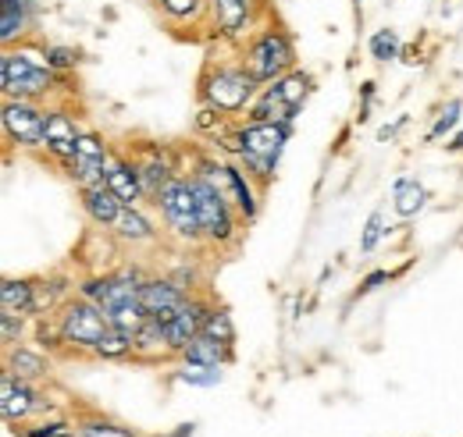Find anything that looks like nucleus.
I'll use <instances>...</instances> for the list:
<instances>
[{
  "label": "nucleus",
  "instance_id": "obj_1",
  "mask_svg": "<svg viewBox=\"0 0 463 437\" xmlns=\"http://www.w3.org/2000/svg\"><path fill=\"white\" fill-rule=\"evenodd\" d=\"M68 75H58L47 60L43 51L18 43V47H4L0 54V93L4 100H40V104H54L58 89L64 86Z\"/></svg>",
  "mask_w": 463,
  "mask_h": 437
},
{
  "label": "nucleus",
  "instance_id": "obj_2",
  "mask_svg": "<svg viewBox=\"0 0 463 437\" xmlns=\"http://www.w3.org/2000/svg\"><path fill=\"white\" fill-rule=\"evenodd\" d=\"M257 93H260V86H257V79L246 71V64L239 60V54L218 57V60L207 57V64H203V71H200V79H196V97H200V104L222 110L229 121H242L250 104L257 100Z\"/></svg>",
  "mask_w": 463,
  "mask_h": 437
},
{
  "label": "nucleus",
  "instance_id": "obj_3",
  "mask_svg": "<svg viewBox=\"0 0 463 437\" xmlns=\"http://www.w3.org/2000/svg\"><path fill=\"white\" fill-rule=\"evenodd\" d=\"M150 207H154V214L161 218V228H165V238H168V242H175V246L185 249V253H189V249H207V242H203V224H200V203H196L189 171L175 174Z\"/></svg>",
  "mask_w": 463,
  "mask_h": 437
},
{
  "label": "nucleus",
  "instance_id": "obj_4",
  "mask_svg": "<svg viewBox=\"0 0 463 437\" xmlns=\"http://www.w3.org/2000/svg\"><path fill=\"white\" fill-rule=\"evenodd\" d=\"M235 54H239V60L246 64V71L257 79V86H268V82L282 79L286 71L299 68L296 40L289 36V29H282L279 22L260 25V29H257Z\"/></svg>",
  "mask_w": 463,
  "mask_h": 437
},
{
  "label": "nucleus",
  "instance_id": "obj_5",
  "mask_svg": "<svg viewBox=\"0 0 463 437\" xmlns=\"http://www.w3.org/2000/svg\"><path fill=\"white\" fill-rule=\"evenodd\" d=\"M189 181H193V192H196V203H200V224H203V242L207 249H218V253H229L242 242V231H246V220L239 218V210L229 203V196L189 171Z\"/></svg>",
  "mask_w": 463,
  "mask_h": 437
},
{
  "label": "nucleus",
  "instance_id": "obj_6",
  "mask_svg": "<svg viewBox=\"0 0 463 437\" xmlns=\"http://www.w3.org/2000/svg\"><path fill=\"white\" fill-rule=\"evenodd\" d=\"M189 171L200 174V178H207V181H214L229 196V203L239 210V218L246 220V224H253V220L260 218L264 189L242 171L239 161H225L218 153H196V161L189 164Z\"/></svg>",
  "mask_w": 463,
  "mask_h": 437
},
{
  "label": "nucleus",
  "instance_id": "obj_7",
  "mask_svg": "<svg viewBox=\"0 0 463 437\" xmlns=\"http://www.w3.org/2000/svg\"><path fill=\"white\" fill-rule=\"evenodd\" d=\"M54 317H58V328L64 334L68 356H79V359H90L93 349H97V341L104 338V330L111 328L108 324V313L97 302L79 299V295H71Z\"/></svg>",
  "mask_w": 463,
  "mask_h": 437
},
{
  "label": "nucleus",
  "instance_id": "obj_8",
  "mask_svg": "<svg viewBox=\"0 0 463 437\" xmlns=\"http://www.w3.org/2000/svg\"><path fill=\"white\" fill-rule=\"evenodd\" d=\"M54 413H58V402L43 391V384L22 381L14 374H0V416L11 431H22Z\"/></svg>",
  "mask_w": 463,
  "mask_h": 437
},
{
  "label": "nucleus",
  "instance_id": "obj_9",
  "mask_svg": "<svg viewBox=\"0 0 463 437\" xmlns=\"http://www.w3.org/2000/svg\"><path fill=\"white\" fill-rule=\"evenodd\" d=\"M0 128L11 150L22 153H43V132H47V104L40 100H4Z\"/></svg>",
  "mask_w": 463,
  "mask_h": 437
},
{
  "label": "nucleus",
  "instance_id": "obj_10",
  "mask_svg": "<svg viewBox=\"0 0 463 437\" xmlns=\"http://www.w3.org/2000/svg\"><path fill=\"white\" fill-rule=\"evenodd\" d=\"M111 157H115V146H111L97 128H86L82 139H79V146H75V157L64 161L61 171H64V178H68L75 189H97V185H104V178H108Z\"/></svg>",
  "mask_w": 463,
  "mask_h": 437
},
{
  "label": "nucleus",
  "instance_id": "obj_11",
  "mask_svg": "<svg viewBox=\"0 0 463 437\" xmlns=\"http://www.w3.org/2000/svg\"><path fill=\"white\" fill-rule=\"evenodd\" d=\"M264 0H211V33L229 43V47H242L253 33H257V14H260Z\"/></svg>",
  "mask_w": 463,
  "mask_h": 437
},
{
  "label": "nucleus",
  "instance_id": "obj_12",
  "mask_svg": "<svg viewBox=\"0 0 463 437\" xmlns=\"http://www.w3.org/2000/svg\"><path fill=\"white\" fill-rule=\"evenodd\" d=\"M132 161L139 167V181L146 192V203H154L161 196V189L172 181L175 174H182V167L175 161V153L165 143H132Z\"/></svg>",
  "mask_w": 463,
  "mask_h": 437
},
{
  "label": "nucleus",
  "instance_id": "obj_13",
  "mask_svg": "<svg viewBox=\"0 0 463 437\" xmlns=\"http://www.w3.org/2000/svg\"><path fill=\"white\" fill-rule=\"evenodd\" d=\"M82 125L79 114L64 107V104H47V132H43V157H51V164H64L75 157V146L82 139Z\"/></svg>",
  "mask_w": 463,
  "mask_h": 437
},
{
  "label": "nucleus",
  "instance_id": "obj_14",
  "mask_svg": "<svg viewBox=\"0 0 463 437\" xmlns=\"http://www.w3.org/2000/svg\"><path fill=\"white\" fill-rule=\"evenodd\" d=\"M296 121H235V135L242 153H260V157H282L289 146Z\"/></svg>",
  "mask_w": 463,
  "mask_h": 437
},
{
  "label": "nucleus",
  "instance_id": "obj_15",
  "mask_svg": "<svg viewBox=\"0 0 463 437\" xmlns=\"http://www.w3.org/2000/svg\"><path fill=\"white\" fill-rule=\"evenodd\" d=\"M211 310H214V299H211V292L200 288V292H193V295L185 299V306L175 313L172 321H165L175 363H178V356L189 349V341H193L196 334H203V324H207V313H211Z\"/></svg>",
  "mask_w": 463,
  "mask_h": 437
},
{
  "label": "nucleus",
  "instance_id": "obj_16",
  "mask_svg": "<svg viewBox=\"0 0 463 437\" xmlns=\"http://www.w3.org/2000/svg\"><path fill=\"white\" fill-rule=\"evenodd\" d=\"M111 235L118 238L121 249H150V246H161L165 238V228L161 218H154V207L143 203V207H125V214L118 218V224L111 228Z\"/></svg>",
  "mask_w": 463,
  "mask_h": 437
},
{
  "label": "nucleus",
  "instance_id": "obj_17",
  "mask_svg": "<svg viewBox=\"0 0 463 437\" xmlns=\"http://www.w3.org/2000/svg\"><path fill=\"white\" fill-rule=\"evenodd\" d=\"M193 292H185L175 277L168 274H150L146 281H143V288H139V302H143V310H146V317H154V321H172L175 313L185 306V299H189Z\"/></svg>",
  "mask_w": 463,
  "mask_h": 437
},
{
  "label": "nucleus",
  "instance_id": "obj_18",
  "mask_svg": "<svg viewBox=\"0 0 463 437\" xmlns=\"http://www.w3.org/2000/svg\"><path fill=\"white\" fill-rule=\"evenodd\" d=\"M75 281H79V274L68 271H51L33 277V321L36 317H54L61 306L75 295Z\"/></svg>",
  "mask_w": 463,
  "mask_h": 437
},
{
  "label": "nucleus",
  "instance_id": "obj_19",
  "mask_svg": "<svg viewBox=\"0 0 463 437\" xmlns=\"http://www.w3.org/2000/svg\"><path fill=\"white\" fill-rule=\"evenodd\" d=\"M4 374H14V377L33 384H47L51 374H54V356L43 352L40 345L22 341V345H14V349L4 352Z\"/></svg>",
  "mask_w": 463,
  "mask_h": 437
},
{
  "label": "nucleus",
  "instance_id": "obj_20",
  "mask_svg": "<svg viewBox=\"0 0 463 437\" xmlns=\"http://www.w3.org/2000/svg\"><path fill=\"white\" fill-rule=\"evenodd\" d=\"M40 22V4L36 0H0V43L18 47L33 36Z\"/></svg>",
  "mask_w": 463,
  "mask_h": 437
},
{
  "label": "nucleus",
  "instance_id": "obj_21",
  "mask_svg": "<svg viewBox=\"0 0 463 437\" xmlns=\"http://www.w3.org/2000/svg\"><path fill=\"white\" fill-rule=\"evenodd\" d=\"M104 185L115 192L125 207H143L146 203V192H143V181H139V167H136L128 150H118L115 146V157H111Z\"/></svg>",
  "mask_w": 463,
  "mask_h": 437
},
{
  "label": "nucleus",
  "instance_id": "obj_22",
  "mask_svg": "<svg viewBox=\"0 0 463 437\" xmlns=\"http://www.w3.org/2000/svg\"><path fill=\"white\" fill-rule=\"evenodd\" d=\"M79 207H82L86 220H90L93 228H100V231H111V228L118 224V218L125 214V203L118 200L108 185L79 189Z\"/></svg>",
  "mask_w": 463,
  "mask_h": 437
},
{
  "label": "nucleus",
  "instance_id": "obj_23",
  "mask_svg": "<svg viewBox=\"0 0 463 437\" xmlns=\"http://www.w3.org/2000/svg\"><path fill=\"white\" fill-rule=\"evenodd\" d=\"M136 341V363L139 367H161V363H175L172 345H168V330H165V321H146L143 328L132 334Z\"/></svg>",
  "mask_w": 463,
  "mask_h": 437
},
{
  "label": "nucleus",
  "instance_id": "obj_24",
  "mask_svg": "<svg viewBox=\"0 0 463 437\" xmlns=\"http://www.w3.org/2000/svg\"><path fill=\"white\" fill-rule=\"evenodd\" d=\"M178 359H185V363H207V367H232L235 363V345L218 341L211 334H196Z\"/></svg>",
  "mask_w": 463,
  "mask_h": 437
},
{
  "label": "nucleus",
  "instance_id": "obj_25",
  "mask_svg": "<svg viewBox=\"0 0 463 437\" xmlns=\"http://www.w3.org/2000/svg\"><path fill=\"white\" fill-rule=\"evenodd\" d=\"M268 86H275V93L282 97V104L299 117L303 107H307V100H310V93H314V75L303 71V68H292V71H286L282 79H275Z\"/></svg>",
  "mask_w": 463,
  "mask_h": 437
},
{
  "label": "nucleus",
  "instance_id": "obj_26",
  "mask_svg": "<svg viewBox=\"0 0 463 437\" xmlns=\"http://www.w3.org/2000/svg\"><path fill=\"white\" fill-rule=\"evenodd\" d=\"M428 200H431V192L417 178H396L392 181V210H396V218H417L428 207Z\"/></svg>",
  "mask_w": 463,
  "mask_h": 437
},
{
  "label": "nucleus",
  "instance_id": "obj_27",
  "mask_svg": "<svg viewBox=\"0 0 463 437\" xmlns=\"http://www.w3.org/2000/svg\"><path fill=\"white\" fill-rule=\"evenodd\" d=\"M90 359H97V363H136V341L125 330L108 328Z\"/></svg>",
  "mask_w": 463,
  "mask_h": 437
},
{
  "label": "nucleus",
  "instance_id": "obj_28",
  "mask_svg": "<svg viewBox=\"0 0 463 437\" xmlns=\"http://www.w3.org/2000/svg\"><path fill=\"white\" fill-rule=\"evenodd\" d=\"M0 313L33 317V277H4V284H0Z\"/></svg>",
  "mask_w": 463,
  "mask_h": 437
},
{
  "label": "nucleus",
  "instance_id": "obj_29",
  "mask_svg": "<svg viewBox=\"0 0 463 437\" xmlns=\"http://www.w3.org/2000/svg\"><path fill=\"white\" fill-rule=\"evenodd\" d=\"M172 25H200L211 18V0H154Z\"/></svg>",
  "mask_w": 463,
  "mask_h": 437
},
{
  "label": "nucleus",
  "instance_id": "obj_30",
  "mask_svg": "<svg viewBox=\"0 0 463 437\" xmlns=\"http://www.w3.org/2000/svg\"><path fill=\"white\" fill-rule=\"evenodd\" d=\"M75 437H143L139 431L118 423L111 416H100V413H82L75 420Z\"/></svg>",
  "mask_w": 463,
  "mask_h": 437
},
{
  "label": "nucleus",
  "instance_id": "obj_31",
  "mask_svg": "<svg viewBox=\"0 0 463 437\" xmlns=\"http://www.w3.org/2000/svg\"><path fill=\"white\" fill-rule=\"evenodd\" d=\"M172 381L189 384V387H214L225 381V367H207V363H185L178 359L172 370Z\"/></svg>",
  "mask_w": 463,
  "mask_h": 437
},
{
  "label": "nucleus",
  "instance_id": "obj_32",
  "mask_svg": "<svg viewBox=\"0 0 463 437\" xmlns=\"http://www.w3.org/2000/svg\"><path fill=\"white\" fill-rule=\"evenodd\" d=\"M29 341L40 345V349L51 352V356H68V349H64V334H61V328H58V317H36V321H33Z\"/></svg>",
  "mask_w": 463,
  "mask_h": 437
},
{
  "label": "nucleus",
  "instance_id": "obj_33",
  "mask_svg": "<svg viewBox=\"0 0 463 437\" xmlns=\"http://www.w3.org/2000/svg\"><path fill=\"white\" fill-rule=\"evenodd\" d=\"M111 284H115V274L111 271H82L79 274V281H75V295H79V299H90V302L100 306V302L108 299Z\"/></svg>",
  "mask_w": 463,
  "mask_h": 437
},
{
  "label": "nucleus",
  "instance_id": "obj_34",
  "mask_svg": "<svg viewBox=\"0 0 463 437\" xmlns=\"http://www.w3.org/2000/svg\"><path fill=\"white\" fill-rule=\"evenodd\" d=\"M40 51H43V60H47L58 75H71V71L82 64V51L71 47V43H40Z\"/></svg>",
  "mask_w": 463,
  "mask_h": 437
},
{
  "label": "nucleus",
  "instance_id": "obj_35",
  "mask_svg": "<svg viewBox=\"0 0 463 437\" xmlns=\"http://www.w3.org/2000/svg\"><path fill=\"white\" fill-rule=\"evenodd\" d=\"M367 51L378 64H389V60H400L403 57V40L396 29H378L371 40H367Z\"/></svg>",
  "mask_w": 463,
  "mask_h": 437
},
{
  "label": "nucleus",
  "instance_id": "obj_36",
  "mask_svg": "<svg viewBox=\"0 0 463 437\" xmlns=\"http://www.w3.org/2000/svg\"><path fill=\"white\" fill-rule=\"evenodd\" d=\"M279 161H282V157H260V153H242V157H239L242 171H246L264 192L271 189V181H275V174H279Z\"/></svg>",
  "mask_w": 463,
  "mask_h": 437
},
{
  "label": "nucleus",
  "instance_id": "obj_37",
  "mask_svg": "<svg viewBox=\"0 0 463 437\" xmlns=\"http://www.w3.org/2000/svg\"><path fill=\"white\" fill-rule=\"evenodd\" d=\"M29 334H33V317L0 313V345H4V352L22 345V341H29Z\"/></svg>",
  "mask_w": 463,
  "mask_h": 437
},
{
  "label": "nucleus",
  "instance_id": "obj_38",
  "mask_svg": "<svg viewBox=\"0 0 463 437\" xmlns=\"http://www.w3.org/2000/svg\"><path fill=\"white\" fill-rule=\"evenodd\" d=\"M203 334H211V338H218V341H229L235 345V321H232V310L229 306H222V302H214V310L207 313V324H203Z\"/></svg>",
  "mask_w": 463,
  "mask_h": 437
},
{
  "label": "nucleus",
  "instance_id": "obj_39",
  "mask_svg": "<svg viewBox=\"0 0 463 437\" xmlns=\"http://www.w3.org/2000/svg\"><path fill=\"white\" fill-rule=\"evenodd\" d=\"M460 110H463V100H449L446 107L439 110V117H435V125L428 128V143H439L442 135H453L457 128H460Z\"/></svg>",
  "mask_w": 463,
  "mask_h": 437
},
{
  "label": "nucleus",
  "instance_id": "obj_40",
  "mask_svg": "<svg viewBox=\"0 0 463 437\" xmlns=\"http://www.w3.org/2000/svg\"><path fill=\"white\" fill-rule=\"evenodd\" d=\"M225 128H229V117H225L222 110L200 104L196 117H193V132H196V135H203V139H214V135H218V132H225Z\"/></svg>",
  "mask_w": 463,
  "mask_h": 437
},
{
  "label": "nucleus",
  "instance_id": "obj_41",
  "mask_svg": "<svg viewBox=\"0 0 463 437\" xmlns=\"http://www.w3.org/2000/svg\"><path fill=\"white\" fill-rule=\"evenodd\" d=\"M389 235V220H385V210H374L367 224H364V231H360V253H374L378 249V242Z\"/></svg>",
  "mask_w": 463,
  "mask_h": 437
},
{
  "label": "nucleus",
  "instance_id": "obj_42",
  "mask_svg": "<svg viewBox=\"0 0 463 437\" xmlns=\"http://www.w3.org/2000/svg\"><path fill=\"white\" fill-rule=\"evenodd\" d=\"M68 427H75V420H68V416H43V420H36V423L14 431V434L18 437H58L61 431H68Z\"/></svg>",
  "mask_w": 463,
  "mask_h": 437
},
{
  "label": "nucleus",
  "instance_id": "obj_43",
  "mask_svg": "<svg viewBox=\"0 0 463 437\" xmlns=\"http://www.w3.org/2000/svg\"><path fill=\"white\" fill-rule=\"evenodd\" d=\"M165 274H168V277H175V281H178V284H182L185 292H200V288H203V277H200V267H196V264H193L189 256H182V260H178L175 267H168Z\"/></svg>",
  "mask_w": 463,
  "mask_h": 437
},
{
  "label": "nucleus",
  "instance_id": "obj_44",
  "mask_svg": "<svg viewBox=\"0 0 463 437\" xmlns=\"http://www.w3.org/2000/svg\"><path fill=\"white\" fill-rule=\"evenodd\" d=\"M385 281H392V274L389 271H371L364 281H360V288H356V295H367V292H374V288H382Z\"/></svg>",
  "mask_w": 463,
  "mask_h": 437
},
{
  "label": "nucleus",
  "instance_id": "obj_45",
  "mask_svg": "<svg viewBox=\"0 0 463 437\" xmlns=\"http://www.w3.org/2000/svg\"><path fill=\"white\" fill-rule=\"evenodd\" d=\"M446 150H449V153H463V125H460V128H457V132H453V135H449V143H446Z\"/></svg>",
  "mask_w": 463,
  "mask_h": 437
},
{
  "label": "nucleus",
  "instance_id": "obj_46",
  "mask_svg": "<svg viewBox=\"0 0 463 437\" xmlns=\"http://www.w3.org/2000/svg\"><path fill=\"white\" fill-rule=\"evenodd\" d=\"M196 434V423H178V431H172V434L165 437H193Z\"/></svg>",
  "mask_w": 463,
  "mask_h": 437
}]
</instances>
